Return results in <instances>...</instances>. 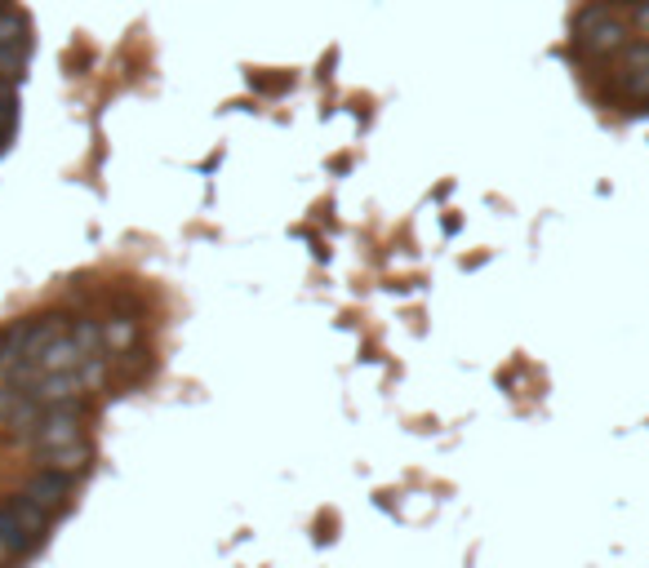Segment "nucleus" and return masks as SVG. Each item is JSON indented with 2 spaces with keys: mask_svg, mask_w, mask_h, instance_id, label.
Masks as SVG:
<instances>
[{
  "mask_svg": "<svg viewBox=\"0 0 649 568\" xmlns=\"http://www.w3.org/2000/svg\"><path fill=\"white\" fill-rule=\"evenodd\" d=\"M49 511H40L27 493L10 497L5 507H0V564H10V559H23L40 546L45 529H49Z\"/></svg>",
  "mask_w": 649,
  "mask_h": 568,
  "instance_id": "obj_1",
  "label": "nucleus"
},
{
  "mask_svg": "<svg viewBox=\"0 0 649 568\" xmlns=\"http://www.w3.org/2000/svg\"><path fill=\"white\" fill-rule=\"evenodd\" d=\"M627 45V23L618 14H610V5H588L574 19V49L588 58H610L623 54Z\"/></svg>",
  "mask_w": 649,
  "mask_h": 568,
  "instance_id": "obj_2",
  "label": "nucleus"
},
{
  "mask_svg": "<svg viewBox=\"0 0 649 568\" xmlns=\"http://www.w3.org/2000/svg\"><path fill=\"white\" fill-rule=\"evenodd\" d=\"M76 440H81V413H76V404H58V409H49L36 422V453L40 458H49L58 449H72Z\"/></svg>",
  "mask_w": 649,
  "mask_h": 568,
  "instance_id": "obj_3",
  "label": "nucleus"
},
{
  "mask_svg": "<svg viewBox=\"0 0 649 568\" xmlns=\"http://www.w3.org/2000/svg\"><path fill=\"white\" fill-rule=\"evenodd\" d=\"M614 85L632 103H649V40L623 45V58L614 67Z\"/></svg>",
  "mask_w": 649,
  "mask_h": 568,
  "instance_id": "obj_4",
  "label": "nucleus"
},
{
  "mask_svg": "<svg viewBox=\"0 0 649 568\" xmlns=\"http://www.w3.org/2000/svg\"><path fill=\"white\" fill-rule=\"evenodd\" d=\"M23 493L32 497V502H36L40 511L58 516L62 507L72 502V475H68V471H49V466H45V471H40V475H36V480L23 488Z\"/></svg>",
  "mask_w": 649,
  "mask_h": 568,
  "instance_id": "obj_5",
  "label": "nucleus"
},
{
  "mask_svg": "<svg viewBox=\"0 0 649 568\" xmlns=\"http://www.w3.org/2000/svg\"><path fill=\"white\" fill-rule=\"evenodd\" d=\"M85 360H94V355H90L72 333H62V338L40 355V360H36V369H40V374H76Z\"/></svg>",
  "mask_w": 649,
  "mask_h": 568,
  "instance_id": "obj_6",
  "label": "nucleus"
},
{
  "mask_svg": "<svg viewBox=\"0 0 649 568\" xmlns=\"http://www.w3.org/2000/svg\"><path fill=\"white\" fill-rule=\"evenodd\" d=\"M139 342V320H111V324H103V346L116 355V351H129Z\"/></svg>",
  "mask_w": 649,
  "mask_h": 568,
  "instance_id": "obj_7",
  "label": "nucleus"
},
{
  "mask_svg": "<svg viewBox=\"0 0 649 568\" xmlns=\"http://www.w3.org/2000/svg\"><path fill=\"white\" fill-rule=\"evenodd\" d=\"M27 49H32V40H19V45H0V81H5V76H19V71H23V62H27Z\"/></svg>",
  "mask_w": 649,
  "mask_h": 568,
  "instance_id": "obj_8",
  "label": "nucleus"
},
{
  "mask_svg": "<svg viewBox=\"0 0 649 568\" xmlns=\"http://www.w3.org/2000/svg\"><path fill=\"white\" fill-rule=\"evenodd\" d=\"M19 40H27V19L5 5L0 10V45H19Z\"/></svg>",
  "mask_w": 649,
  "mask_h": 568,
  "instance_id": "obj_9",
  "label": "nucleus"
},
{
  "mask_svg": "<svg viewBox=\"0 0 649 568\" xmlns=\"http://www.w3.org/2000/svg\"><path fill=\"white\" fill-rule=\"evenodd\" d=\"M632 5H640V10H649V0H632Z\"/></svg>",
  "mask_w": 649,
  "mask_h": 568,
  "instance_id": "obj_10",
  "label": "nucleus"
},
{
  "mask_svg": "<svg viewBox=\"0 0 649 568\" xmlns=\"http://www.w3.org/2000/svg\"><path fill=\"white\" fill-rule=\"evenodd\" d=\"M0 10H5V0H0Z\"/></svg>",
  "mask_w": 649,
  "mask_h": 568,
  "instance_id": "obj_11",
  "label": "nucleus"
},
{
  "mask_svg": "<svg viewBox=\"0 0 649 568\" xmlns=\"http://www.w3.org/2000/svg\"><path fill=\"white\" fill-rule=\"evenodd\" d=\"M614 5H623V0H614Z\"/></svg>",
  "mask_w": 649,
  "mask_h": 568,
  "instance_id": "obj_12",
  "label": "nucleus"
}]
</instances>
